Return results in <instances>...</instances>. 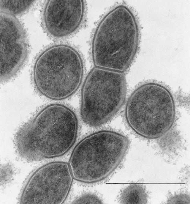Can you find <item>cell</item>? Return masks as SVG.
I'll list each match as a JSON object with an SVG mask.
<instances>
[{"label": "cell", "instance_id": "obj_1", "mask_svg": "<svg viewBox=\"0 0 190 204\" xmlns=\"http://www.w3.org/2000/svg\"><path fill=\"white\" fill-rule=\"evenodd\" d=\"M78 128L77 117L71 109L60 104L49 105L18 130L16 150L28 161L60 156L74 144Z\"/></svg>", "mask_w": 190, "mask_h": 204}, {"label": "cell", "instance_id": "obj_2", "mask_svg": "<svg viewBox=\"0 0 190 204\" xmlns=\"http://www.w3.org/2000/svg\"><path fill=\"white\" fill-rule=\"evenodd\" d=\"M139 32L132 12L116 6L102 19L94 31L92 55L96 67L124 72L129 67L138 47Z\"/></svg>", "mask_w": 190, "mask_h": 204}, {"label": "cell", "instance_id": "obj_3", "mask_svg": "<svg viewBox=\"0 0 190 204\" xmlns=\"http://www.w3.org/2000/svg\"><path fill=\"white\" fill-rule=\"evenodd\" d=\"M129 144L126 136L113 131H101L86 136L70 157L69 165L73 178L88 183L105 179L121 165Z\"/></svg>", "mask_w": 190, "mask_h": 204}, {"label": "cell", "instance_id": "obj_4", "mask_svg": "<svg viewBox=\"0 0 190 204\" xmlns=\"http://www.w3.org/2000/svg\"><path fill=\"white\" fill-rule=\"evenodd\" d=\"M174 100L170 90L159 83L149 82L138 87L127 101L126 121L140 136L160 138L172 127L175 120Z\"/></svg>", "mask_w": 190, "mask_h": 204}, {"label": "cell", "instance_id": "obj_5", "mask_svg": "<svg viewBox=\"0 0 190 204\" xmlns=\"http://www.w3.org/2000/svg\"><path fill=\"white\" fill-rule=\"evenodd\" d=\"M82 58L73 48L65 45L51 46L39 56L32 77L37 90L45 97L61 100L73 95L82 80Z\"/></svg>", "mask_w": 190, "mask_h": 204}, {"label": "cell", "instance_id": "obj_6", "mask_svg": "<svg viewBox=\"0 0 190 204\" xmlns=\"http://www.w3.org/2000/svg\"><path fill=\"white\" fill-rule=\"evenodd\" d=\"M123 73L96 67L90 71L81 92L80 113L86 124L101 126L121 108L126 90Z\"/></svg>", "mask_w": 190, "mask_h": 204}, {"label": "cell", "instance_id": "obj_7", "mask_svg": "<svg viewBox=\"0 0 190 204\" xmlns=\"http://www.w3.org/2000/svg\"><path fill=\"white\" fill-rule=\"evenodd\" d=\"M73 178L66 163L56 161L45 165L29 177L21 194L20 203L61 204L68 194Z\"/></svg>", "mask_w": 190, "mask_h": 204}, {"label": "cell", "instance_id": "obj_8", "mask_svg": "<svg viewBox=\"0 0 190 204\" xmlns=\"http://www.w3.org/2000/svg\"><path fill=\"white\" fill-rule=\"evenodd\" d=\"M85 12V4L83 0H49L43 11V26L52 37H64L79 29Z\"/></svg>", "mask_w": 190, "mask_h": 204}, {"label": "cell", "instance_id": "obj_9", "mask_svg": "<svg viewBox=\"0 0 190 204\" xmlns=\"http://www.w3.org/2000/svg\"><path fill=\"white\" fill-rule=\"evenodd\" d=\"M0 62L10 67L25 61L28 54L24 31L15 16L0 12Z\"/></svg>", "mask_w": 190, "mask_h": 204}, {"label": "cell", "instance_id": "obj_10", "mask_svg": "<svg viewBox=\"0 0 190 204\" xmlns=\"http://www.w3.org/2000/svg\"><path fill=\"white\" fill-rule=\"evenodd\" d=\"M121 204H147L148 195L145 187L139 184H132L125 188L120 197Z\"/></svg>", "mask_w": 190, "mask_h": 204}, {"label": "cell", "instance_id": "obj_11", "mask_svg": "<svg viewBox=\"0 0 190 204\" xmlns=\"http://www.w3.org/2000/svg\"><path fill=\"white\" fill-rule=\"evenodd\" d=\"M34 1V0H0V12L15 16L19 15L27 11Z\"/></svg>", "mask_w": 190, "mask_h": 204}, {"label": "cell", "instance_id": "obj_12", "mask_svg": "<svg viewBox=\"0 0 190 204\" xmlns=\"http://www.w3.org/2000/svg\"><path fill=\"white\" fill-rule=\"evenodd\" d=\"M167 204H190V195L187 192H177L171 194L168 196Z\"/></svg>", "mask_w": 190, "mask_h": 204}, {"label": "cell", "instance_id": "obj_13", "mask_svg": "<svg viewBox=\"0 0 190 204\" xmlns=\"http://www.w3.org/2000/svg\"><path fill=\"white\" fill-rule=\"evenodd\" d=\"M75 204H102V200L96 195L86 193L78 197L74 202Z\"/></svg>", "mask_w": 190, "mask_h": 204}, {"label": "cell", "instance_id": "obj_14", "mask_svg": "<svg viewBox=\"0 0 190 204\" xmlns=\"http://www.w3.org/2000/svg\"><path fill=\"white\" fill-rule=\"evenodd\" d=\"M9 165L3 166L1 169V183H7L11 179L12 175V170Z\"/></svg>", "mask_w": 190, "mask_h": 204}]
</instances>
